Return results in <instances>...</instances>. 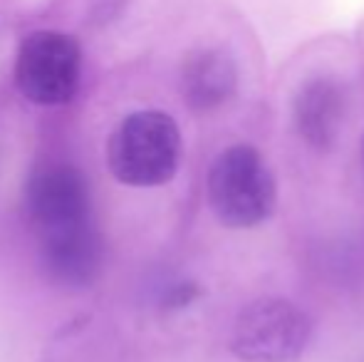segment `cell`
Instances as JSON below:
<instances>
[{
    "label": "cell",
    "mask_w": 364,
    "mask_h": 362,
    "mask_svg": "<svg viewBox=\"0 0 364 362\" xmlns=\"http://www.w3.org/2000/svg\"><path fill=\"white\" fill-rule=\"evenodd\" d=\"M292 124L312 149H332L347 115V85L337 75L317 73L305 78L292 95Z\"/></svg>",
    "instance_id": "8992f818"
},
{
    "label": "cell",
    "mask_w": 364,
    "mask_h": 362,
    "mask_svg": "<svg viewBox=\"0 0 364 362\" xmlns=\"http://www.w3.org/2000/svg\"><path fill=\"white\" fill-rule=\"evenodd\" d=\"M312 338V320L288 298L250 300L233 320L230 353L243 362H295Z\"/></svg>",
    "instance_id": "3957f363"
},
{
    "label": "cell",
    "mask_w": 364,
    "mask_h": 362,
    "mask_svg": "<svg viewBox=\"0 0 364 362\" xmlns=\"http://www.w3.org/2000/svg\"><path fill=\"white\" fill-rule=\"evenodd\" d=\"M213 216L228 228H255L275 211L278 186L263 154L250 144H233L213 159L206 179Z\"/></svg>",
    "instance_id": "7a4b0ae2"
},
{
    "label": "cell",
    "mask_w": 364,
    "mask_h": 362,
    "mask_svg": "<svg viewBox=\"0 0 364 362\" xmlns=\"http://www.w3.org/2000/svg\"><path fill=\"white\" fill-rule=\"evenodd\" d=\"M362 164H364V142H362Z\"/></svg>",
    "instance_id": "9c48e42d"
},
{
    "label": "cell",
    "mask_w": 364,
    "mask_h": 362,
    "mask_svg": "<svg viewBox=\"0 0 364 362\" xmlns=\"http://www.w3.org/2000/svg\"><path fill=\"white\" fill-rule=\"evenodd\" d=\"M40 258L50 278L70 288L90 285L102 266V238L95 223L40 241Z\"/></svg>",
    "instance_id": "ba28073f"
},
{
    "label": "cell",
    "mask_w": 364,
    "mask_h": 362,
    "mask_svg": "<svg viewBox=\"0 0 364 362\" xmlns=\"http://www.w3.org/2000/svg\"><path fill=\"white\" fill-rule=\"evenodd\" d=\"M183 139L176 119L161 110H139L117 124L107 142V164L117 181L136 188L164 186L176 176Z\"/></svg>",
    "instance_id": "6da1fadb"
},
{
    "label": "cell",
    "mask_w": 364,
    "mask_h": 362,
    "mask_svg": "<svg viewBox=\"0 0 364 362\" xmlns=\"http://www.w3.org/2000/svg\"><path fill=\"white\" fill-rule=\"evenodd\" d=\"M82 82V48L68 33L38 30L28 35L15 60V85L33 105L60 107Z\"/></svg>",
    "instance_id": "277c9868"
},
{
    "label": "cell",
    "mask_w": 364,
    "mask_h": 362,
    "mask_svg": "<svg viewBox=\"0 0 364 362\" xmlns=\"http://www.w3.org/2000/svg\"><path fill=\"white\" fill-rule=\"evenodd\" d=\"M25 211L38 241L92 223L90 188L73 164H50L33 174L25 191Z\"/></svg>",
    "instance_id": "5b68a950"
},
{
    "label": "cell",
    "mask_w": 364,
    "mask_h": 362,
    "mask_svg": "<svg viewBox=\"0 0 364 362\" xmlns=\"http://www.w3.org/2000/svg\"><path fill=\"white\" fill-rule=\"evenodd\" d=\"M238 85V60L223 45H203L183 58L181 97L193 112L220 110L235 97Z\"/></svg>",
    "instance_id": "52a82bcc"
}]
</instances>
